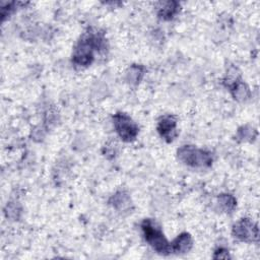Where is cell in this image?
<instances>
[{"label": "cell", "mask_w": 260, "mask_h": 260, "mask_svg": "<svg viewBox=\"0 0 260 260\" xmlns=\"http://www.w3.org/2000/svg\"><path fill=\"white\" fill-rule=\"evenodd\" d=\"M256 131L255 129H253L252 127H249V126H243L241 127L239 130H238V138H240L241 140L243 141H251L253 138H255L256 136Z\"/></svg>", "instance_id": "obj_14"}, {"label": "cell", "mask_w": 260, "mask_h": 260, "mask_svg": "<svg viewBox=\"0 0 260 260\" xmlns=\"http://www.w3.org/2000/svg\"><path fill=\"white\" fill-rule=\"evenodd\" d=\"M141 230L148 245L160 255L172 254L171 243L166 239L160 226L150 218H145L141 222Z\"/></svg>", "instance_id": "obj_2"}, {"label": "cell", "mask_w": 260, "mask_h": 260, "mask_svg": "<svg viewBox=\"0 0 260 260\" xmlns=\"http://www.w3.org/2000/svg\"><path fill=\"white\" fill-rule=\"evenodd\" d=\"M20 3L19 2H9V3H6L4 5L1 6V18L2 20H5V18H7L10 14H12L15 9H16V6L19 5Z\"/></svg>", "instance_id": "obj_15"}, {"label": "cell", "mask_w": 260, "mask_h": 260, "mask_svg": "<svg viewBox=\"0 0 260 260\" xmlns=\"http://www.w3.org/2000/svg\"><path fill=\"white\" fill-rule=\"evenodd\" d=\"M233 98L239 102H244L250 98V89L248 85L238 77H229L225 79Z\"/></svg>", "instance_id": "obj_7"}, {"label": "cell", "mask_w": 260, "mask_h": 260, "mask_svg": "<svg viewBox=\"0 0 260 260\" xmlns=\"http://www.w3.org/2000/svg\"><path fill=\"white\" fill-rule=\"evenodd\" d=\"M177 156L184 165L196 169L209 168L213 161L212 153L210 151L193 145L181 146L177 150Z\"/></svg>", "instance_id": "obj_3"}, {"label": "cell", "mask_w": 260, "mask_h": 260, "mask_svg": "<svg viewBox=\"0 0 260 260\" xmlns=\"http://www.w3.org/2000/svg\"><path fill=\"white\" fill-rule=\"evenodd\" d=\"M21 213V208L18 205L17 202H9L6 205L5 208V214L7 216V218H11L13 220H16L19 218V215Z\"/></svg>", "instance_id": "obj_13"}, {"label": "cell", "mask_w": 260, "mask_h": 260, "mask_svg": "<svg viewBox=\"0 0 260 260\" xmlns=\"http://www.w3.org/2000/svg\"><path fill=\"white\" fill-rule=\"evenodd\" d=\"M104 32L95 28H89L77 42L73 54L72 64L75 67H86L94 60L95 53H102L107 49V42Z\"/></svg>", "instance_id": "obj_1"}, {"label": "cell", "mask_w": 260, "mask_h": 260, "mask_svg": "<svg viewBox=\"0 0 260 260\" xmlns=\"http://www.w3.org/2000/svg\"><path fill=\"white\" fill-rule=\"evenodd\" d=\"M217 201L224 212H232L237 206V200L231 194H220L217 197Z\"/></svg>", "instance_id": "obj_12"}, {"label": "cell", "mask_w": 260, "mask_h": 260, "mask_svg": "<svg viewBox=\"0 0 260 260\" xmlns=\"http://www.w3.org/2000/svg\"><path fill=\"white\" fill-rule=\"evenodd\" d=\"M178 118L175 115L168 114L159 118L156 130L160 137L167 142H172L177 136Z\"/></svg>", "instance_id": "obj_6"}, {"label": "cell", "mask_w": 260, "mask_h": 260, "mask_svg": "<svg viewBox=\"0 0 260 260\" xmlns=\"http://www.w3.org/2000/svg\"><path fill=\"white\" fill-rule=\"evenodd\" d=\"M110 204L120 212H126L131 209L132 201L130 195L125 191H118L109 200Z\"/></svg>", "instance_id": "obj_10"}, {"label": "cell", "mask_w": 260, "mask_h": 260, "mask_svg": "<svg viewBox=\"0 0 260 260\" xmlns=\"http://www.w3.org/2000/svg\"><path fill=\"white\" fill-rule=\"evenodd\" d=\"M213 258L214 259H228V258H231L230 256V253H229V250H226L225 248L223 247H219L217 248L215 251H214V254H213Z\"/></svg>", "instance_id": "obj_16"}, {"label": "cell", "mask_w": 260, "mask_h": 260, "mask_svg": "<svg viewBox=\"0 0 260 260\" xmlns=\"http://www.w3.org/2000/svg\"><path fill=\"white\" fill-rule=\"evenodd\" d=\"M145 72V68L142 65H131L126 71V81L131 85H137L142 79Z\"/></svg>", "instance_id": "obj_11"}, {"label": "cell", "mask_w": 260, "mask_h": 260, "mask_svg": "<svg viewBox=\"0 0 260 260\" xmlns=\"http://www.w3.org/2000/svg\"><path fill=\"white\" fill-rule=\"evenodd\" d=\"M180 11V3L177 1L158 2L156 5V14L162 20L173 19Z\"/></svg>", "instance_id": "obj_8"}, {"label": "cell", "mask_w": 260, "mask_h": 260, "mask_svg": "<svg viewBox=\"0 0 260 260\" xmlns=\"http://www.w3.org/2000/svg\"><path fill=\"white\" fill-rule=\"evenodd\" d=\"M113 124L118 136L125 142H132L139 133L138 125L125 113H116L113 116Z\"/></svg>", "instance_id": "obj_4"}, {"label": "cell", "mask_w": 260, "mask_h": 260, "mask_svg": "<svg viewBox=\"0 0 260 260\" xmlns=\"http://www.w3.org/2000/svg\"><path fill=\"white\" fill-rule=\"evenodd\" d=\"M232 235L235 239L242 242H257L259 238V229L251 219L242 218L233 225Z\"/></svg>", "instance_id": "obj_5"}, {"label": "cell", "mask_w": 260, "mask_h": 260, "mask_svg": "<svg viewBox=\"0 0 260 260\" xmlns=\"http://www.w3.org/2000/svg\"><path fill=\"white\" fill-rule=\"evenodd\" d=\"M171 246L172 253L184 254L192 249L193 239L189 233H182L173 242H171Z\"/></svg>", "instance_id": "obj_9"}]
</instances>
